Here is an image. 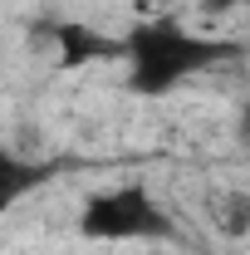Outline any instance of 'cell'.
Returning a JSON list of instances; mask_svg holds the SVG:
<instances>
[{"instance_id": "obj_1", "label": "cell", "mask_w": 250, "mask_h": 255, "mask_svg": "<svg viewBox=\"0 0 250 255\" xmlns=\"http://www.w3.org/2000/svg\"><path fill=\"white\" fill-rule=\"evenodd\" d=\"M231 54L226 39L191 30L182 20H142L123 34V64H127V89L142 98H162L177 84L201 79L206 69H216Z\"/></svg>"}, {"instance_id": "obj_2", "label": "cell", "mask_w": 250, "mask_h": 255, "mask_svg": "<svg viewBox=\"0 0 250 255\" xmlns=\"http://www.w3.org/2000/svg\"><path fill=\"white\" fill-rule=\"evenodd\" d=\"M79 236L94 246H162L177 236V216L142 182H123L79 206Z\"/></svg>"}, {"instance_id": "obj_3", "label": "cell", "mask_w": 250, "mask_h": 255, "mask_svg": "<svg viewBox=\"0 0 250 255\" xmlns=\"http://www.w3.org/2000/svg\"><path fill=\"white\" fill-rule=\"evenodd\" d=\"M44 177H49V167H39V162L20 157V152H10V147H0V216H10Z\"/></svg>"}, {"instance_id": "obj_4", "label": "cell", "mask_w": 250, "mask_h": 255, "mask_svg": "<svg viewBox=\"0 0 250 255\" xmlns=\"http://www.w3.org/2000/svg\"><path fill=\"white\" fill-rule=\"evenodd\" d=\"M241 137L250 142V98H246V108H241Z\"/></svg>"}]
</instances>
